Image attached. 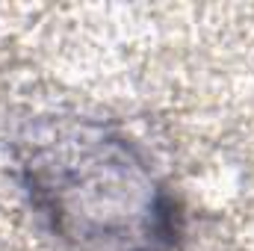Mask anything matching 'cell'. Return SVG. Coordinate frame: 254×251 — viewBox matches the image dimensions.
Segmentation results:
<instances>
[{
  "label": "cell",
  "mask_w": 254,
  "mask_h": 251,
  "mask_svg": "<svg viewBox=\"0 0 254 251\" xmlns=\"http://www.w3.org/2000/svg\"><path fill=\"white\" fill-rule=\"evenodd\" d=\"M30 204L77 251H169L178 210L122 133L95 122L54 125L21 160Z\"/></svg>",
  "instance_id": "obj_1"
}]
</instances>
